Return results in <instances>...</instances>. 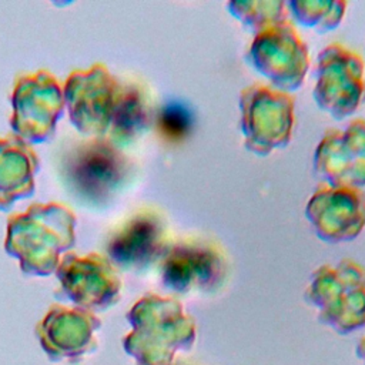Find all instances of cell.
Returning <instances> with one entry per match:
<instances>
[{
    "label": "cell",
    "mask_w": 365,
    "mask_h": 365,
    "mask_svg": "<svg viewBox=\"0 0 365 365\" xmlns=\"http://www.w3.org/2000/svg\"><path fill=\"white\" fill-rule=\"evenodd\" d=\"M61 279L70 297L90 308L103 307L114 292L111 282L104 275H100L97 269H66Z\"/></svg>",
    "instance_id": "cell-3"
},
{
    "label": "cell",
    "mask_w": 365,
    "mask_h": 365,
    "mask_svg": "<svg viewBox=\"0 0 365 365\" xmlns=\"http://www.w3.org/2000/svg\"><path fill=\"white\" fill-rule=\"evenodd\" d=\"M123 161L114 150L90 144L83 145L68 155L66 174L76 192L86 197H101L120 181Z\"/></svg>",
    "instance_id": "cell-2"
},
{
    "label": "cell",
    "mask_w": 365,
    "mask_h": 365,
    "mask_svg": "<svg viewBox=\"0 0 365 365\" xmlns=\"http://www.w3.org/2000/svg\"><path fill=\"white\" fill-rule=\"evenodd\" d=\"M160 127L168 137H181L190 127V114L178 104L170 106L160 115Z\"/></svg>",
    "instance_id": "cell-4"
},
{
    "label": "cell",
    "mask_w": 365,
    "mask_h": 365,
    "mask_svg": "<svg viewBox=\"0 0 365 365\" xmlns=\"http://www.w3.org/2000/svg\"><path fill=\"white\" fill-rule=\"evenodd\" d=\"M97 318L68 309L51 311L37 327V338L51 362L74 361L97 348Z\"/></svg>",
    "instance_id": "cell-1"
}]
</instances>
